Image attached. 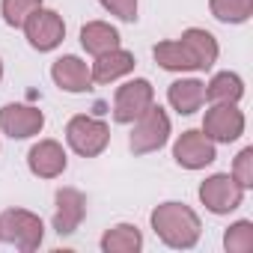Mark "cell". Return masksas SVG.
I'll return each mask as SVG.
<instances>
[{"mask_svg": "<svg viewBox=\"0 0 253 253\" xmlns=\"http://www.w3.org/2000/svg\"><path fill=\"white\" fill-rule=\"evenodd\" d=\"M226 250L229 253H250L253 250V223L250 220H238L226 229V238H223Z\"/></svg>", "mask_w": 253, "mask_h": 253, "instance_id": "cell-22", "label": "cell"}, {"mask_svg": "<svg viewBox=\"0 0 253 253\" xmlns=\"http://www.w3.org/2000/svg\"><path fill=\"white\" fill-rule=\"evenodd\" d=\"M155 232L170 247H194L200 238V217L182 203H164L152 211Z\"/></svg>", "mask_w": 253, "mask_h": 253, "instance_id": "cell-1", "label": "cell"}, {"mask_svg": "<svg viewBox=\"0 0 253 253\" xmlns=\"http://www.w3.org/2000/svg\"><path fill=\"white\" fill-rule=\"evenodd\" d=\"M101 6L110 9L122 21H134L137 18V0H101Z\"/></svg>", "mask_w": 253, "mask_h": 253, "instance_id": "cell-25", "label": "cell"}, {"mask_svg": "<svg viewBox=\"0 0 253 253\" xmlns=\"http://www.w3.org/2000/svg\"><path fill=\"white\" fill-rule=\"evenodd\" d=\"M170 137V119L161 107H149L137 125H134V131H131V152L134 155H146V152H155L167 143Z\"/></svg>", "mask_w": 253, "mask_h": 253, "instance_id": "cell-4", "label": "cell"}, {"mask_svg": "<svg viewBox=\"0 0 253 253\" xmlns=\"http://www.w3.org/2000/svg\"><path fill=\"white\" fill-rule=\"evenodd\" d=\"M241 92H244L241 78L232 75V72H220V75L211 78V84L206 89V98H211L214 104H232V101L241 98Z\"/></svg>", "mask_w": 253, "mask_h": 253, "instance_id": "cell-19", "label": "cell"}, {"mask_svg": "<svg viewBox=\"0 0 253 253\" xmlns=\"http://www.w3.org/2000/svg\"><path fill=\"white\" fill-rule=\"evenodd\" d=\"M152 107V84L149 81H128L125 86L116 89L113 101V119L116 122H134Z\"/></svg>", "mask_w": 253, "mask_h": 253, "instance_id": "cell-5", "label": "cell"}, {"mask_svg": "<svg viewBox=\"0 0 253 253\" xmlns=\"http://www.w3.org/2000/svg\"><path fill=\"white\" fill-rule=\"evenodd\" d=\"M131 69H134V54L113 48V51H107V54H98L95 69H92L89 75H92L95 84H110V81H116L119 75H128Z\"/></svg>", "mask_w": 253, "mask_h": 253, "instance_id": "cell-15", "label": "cell"}, {"mask_svg": "<svg viewBox=\"0 0 253 253\" xmlns=\"http://www.w3.org/2000/svg\"><path fill=\"white\" fill-rule=\"evenodd\" d=\"M86 214V200L75 188H60L57 191V211H54V229L60 235H72Z\"/></svg>", "mask_w": 253, "mask_h": 253, "instance_id": "cell-11", "label": "cell"}, {"mask_svg": "<svg viewBox=\"0 0 253 253\" xmlns=\"http://www.w3.org/2000/svg\"><path fill=\"white\" fill-rule=\"evenodd\" d=\"M24 30H27V39H30V45H33L36 51H51V48H57V45L63 42V36H66L63 18H60L57 12H51V9H42V6L27 15Z\"/></svg>", "mask_w": 253, "mask_h": 253, "instance_id": "cell-6", "label": "cell"}, {"mask_svg": "<svg viewBox=\"0 0 253 253\" xmlns=\"http://www.w3.org/2000/svg\"><path fill=\"white\" fill-rule=\"evenodd\" d=\"M173 158L188 170H200L214 161V143L203 131H185L173 146Z\"/></svg>", "mask_w": 253, "mask_h": 253, "instance_id": "cell-10", "label": "cell"}, {"mask_svg": "<svg viewBox=\"0 0 253 253\" xmlns=\"http://www.w3.org/2000/svg\"><path fill=\"white\" fill-rule=\"evenodd\" d=\"M0 78H3V66H0Z\"/></svg>", "mask_w": 253, "mask_h": 253, "instance_id": "cell-26", "label": "cell"}, {"mask_svg": "<svg viewBox=\"0 0 253 253\" xmlns=\"http://www.w3.org/2000/svg\"><path fill=\"white\" fill-rule=\"evenodd\" d=\"M81 45L89 51V54H107V51H113V48H119V33L110 27V24H104V21H89L84 30H81Z\"/></svg>", "mask_w": 253, "mask_h": 253, "instance_id": "cell-16", "label": "cell"}, {"mask_svg": "<svg viewBox=\"0 0 253 253\" xmlns=\"http://www.w3.org/2000/svg\"><path fill=\"white\" fill-rule=\"evenodd\" d=\"M42 232H45L42 220L24 209H9V211L0 214V238L21 247L24 253L36 250L42 244Z\"/></svg>", "mask_w": 253, "mask_h": 253, "instance_id": "cell-2", "label": "cell"}, {"mask_svg": "<svg viewBox=\"0 0 253 253\" xmlns=\"http://www.w3.org/2000/svg\"><path fill=\"white\" fill-rule=\"evenodd\" d=\"M241 197H244V188H241L235 179L223 176V173L206 179L203 188H200V200H203L214 214H226V211L238 209V206H241Z\"/></svg>", "mask_w": 253, "mask_h": 253, "instance_id": "cell-7", "label": "cell"}, {"mask_svg": "<svg viewBox=\"0 0 253 253\" xmlns=\"http://www.w3.org/2000/svg\"><path fill=\"white\" fill-rule=\"evenodd\" d=\"M211 12H214L217 21L241 24L253 12V0H211Z\"/></svg>", "mask_w": 253, "mask_h": 253, "instance_id": "cell-21", "label": "cell"}, {"mask_svg": "<svg viewBox=\"0 0 253 253\" xmlns=\"http://www.w3.org/2000/svg\"><path fill=\"white\" fill-rule=\"evenodd\" d=\"M66 137H69V146L84 155V158H95L98 152H104L107 140H110V131H107V125L92 119V116H75L69 122V128H66Z\"/></svg>", "mask_w": 253, "mask_h": 253, "instance_id": "cell-3", "label": "cell"}, {"mask_svg": "<svg viewBox=\"0 0 253 253\" xmlns=\"http://www.w3.org/2000/svg\"><path fill=\"white\" fill-rule=\"evenodd\" d=\"M30 170L42 179H54L66 170V152L57 140H42L30 149Z\"/></svg>", "mask_w": 253, "mask_h": 253, "instance_id": "cell-12", "label": "cell"}, {"mask_svg": "<svg viewBox=\"0 0 253 253\" xmlns=\"http://www.w3.org/2000/svg\"><path fill=\"white\" fill-rule=\"evenodd\" d=\"M182 48L191 54V60H194L197 69H211L214 60H217V42L206 30H197V27L185 30L182 33Z\"/></svg>", "mask_w": 253, "mask_h": 253, "instance_id": "cell-14", "label": "cell"}, {"mask_svg": "<svg viewBox=\"0 0 253 253\" xmlns=\"http://www.w3.org/2000/svg\"><path fill=\"white\" fill-rule=\"evenodd\" d=\"M203 98H206V86L200 84V81H176L173 86H170V104L179 110V113H194V110H200V104H203Z\"/></svg>", "mask_w": 253, "mask_h": 253, "instance_id": "cell-17", "label": "cell"}, {"mask_svg": "<svg viewBox=\"0 0 253 253\" xmlns=\"http://www.w3.org/2000/svg\"><path fill=\"white\" fill-rule=\"evenodd\" d=\"M155 60H158L164 69H170V72L197 69L194 60H191V54L182 48V42H161V45H155Z\"/></svg>", "mask_w": 253, "mask_h": 253, "instance_id": "cell-20", "label": "cell"}, {"mask_svg": "<svg viewBox=\"0 0 253 253\" xmlns=\"http://www.w3.org/2000/svg\"><path fill=\"white\" fill-rule=\"evenodd\" d=\"M203 131H206L209 140L229 143V140H235V137L244 131V116H241V110H235L232 104H214V107L206 113Z\"/></svg>", "mask_w": 253, "mask_h": 253, "instance_id": "cell-8", "label": "cell"}, {"mask_svg": "<svg viewBox=\"0 0 253 253\" xmlns=\"http://www.w3.org/2000/svg\"><path fill=\"white\" fill-rule=\"evenodd\" d=\"M235 182L241 188L253 185V149H241L235 158Z\"/></svg>", "mask_w": 253, "mask_h": 253, "instance_id": "cell-24", "label": "cell"}, {"mask_svg": "<svg viewBox=\"0 0 253 253\" xmlns=\"http://www.w3.org/2000/svg\"><path fill=\"white\" fill-rule=\"evenodd\" d=\"M143 244V235L137 226H128V223H122V226H113L104 238H101V247L107 253H134L140 250Z\"/></svg>", "mask_w": 253, "mask_h": 253, "instance_id": "cell-18", "label": "cell"}, {"mask_svg": "<svg viewBox=\"0 0 253 253\" xmlns=\"http://www.w3.org/2000/svg\"><path fill=\"white\" fill-rule=\"evenodd\" d=\"M42 6V0H3V18L12 27H21L33 9Z\"/></svg>", "mask_w": 253, "mask_h": 253, "instance_id": "cell-23", "label": "cell"}, {"mask_svg": "<svg viewBox=\"0 0 253 253\" xmlns=\"http://www.w3.org/2000/svg\"><path fill=\"white\" fill-rule=\"evenodd\" d=\"M0 125H3V131L9 137H33L42 131V125H45V116L42 110L36 107H27V104H6L3 110H0Z\"/></svg>", "mask_w": 253, "mask_h": 253, "instance_id": "cell-9", "label": "cell"}, {"mask_svg": "<svg viewBox=\"0 0 253 253\" xmlns=\"http://www.w3.org/2000/svg\"><path fill=\"white\" fill-rule=\"evenodd\" d=\"M51 75H54L57 86L66 89V92H84V89H89V84H92V75H89L86 63L78 60V57H60V60L54 63Z\"/></svg>", "mask_w": 253, "mask_h": 253, "instance_id": "cell-13", "label": "cell"}]
</instances>
